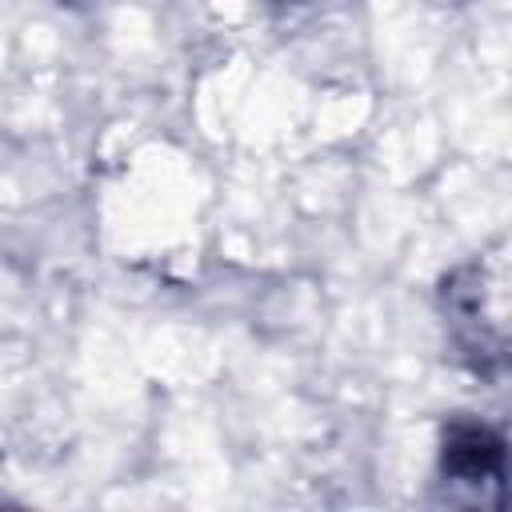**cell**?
<instances>
[{
  "label": "cell",
  "mask_w": 512,
  "mask_h": 512,
  "mask_svg": "<svg viewBox=\"0 0 512 512\" xmlns=\"http://www.w3.org/2000/svg\"><path fill=\"white\" fill-rule=\"evenodd\" d=\"M444 316L456 344L476 364V372L504 360L500 288L492 284L484 264H464L444 280Z\"/></svg>",
  "instance_id": "1"
},
{
  "label": "cell",
  "mask_w": 512,
  "mask_h": 512,
  "mask_svg": "<svg viewBox=\"0 0 512 512\" xmlns=\"http://www.w3.org/2000/svg\"><path fill=\"white\" fill-rule=\"evenodd\" d=\"M440 480L448 500L496 504L504 480V440L480 420H452L440 448Z\"/></svg>",
  "instance_id": "2"
},
{
  "label": "cell",
  "mask_w": 512,
  "mask_h": 512,
  "mask_svg": "<svg viewBox=\"0 0 512 512\" xmlns=\"http://www.w3.org/2000/svg\"><path fill=\"white\" fill-rule=\"evenodd\" d=\"M68 4H76V0H68Z\"/></svg>",
  "instance_id": "3"
}]
</instances>
